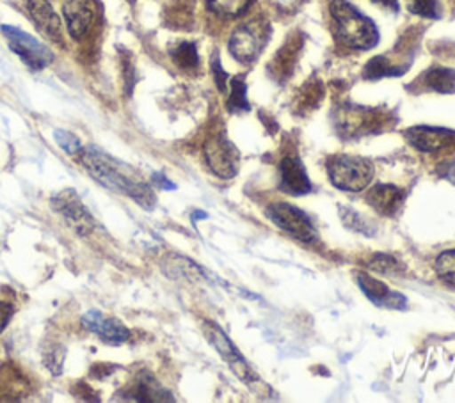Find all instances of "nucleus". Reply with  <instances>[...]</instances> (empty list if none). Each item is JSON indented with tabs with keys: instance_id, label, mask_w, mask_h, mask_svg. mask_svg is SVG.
Returning <instances> with one entry per match:
<instances>
[{
	"instance_id": "8",
	"label": "nucleus",
	"mask_w": 455,
	"mask_h": 403,
	"mask_svg": "<svg viewBox=\"0 0 455 403\" xmlns=\"http://www.w3.org/2000/svg\"><path fill=\"white\" fill-rule=\"evenodd\" d=\"M204 336L206 339L212 343V346L219 352V355L228 362V366L231 367V371L245 383L252 382V371L249 367V364L245 362V359L238 353V350L233 346V343L229 341V337L212 321H204Z\"/></svg>"
},
{
	"instance_id": "14",
	"label": "nucleus",
	"mask_w": 455,
	"mask_h": 403,
	"mask_svg": "<svg viewBox=\"0 0 455 403\" xmlns=\"http://www.w3.org/2000/svg\"><path fill=\"white\" fill-rule=\"evenodd\" d=\"M62 12L71 37L82 39L94 20V9L91 5V0H66L62 5Z\"/></svg>"
},
{
	"instance_id": "4",
	"label": "nucleus",
	"mask_w": 455,
	"mask_h": 403,
	"mask_svg": "<svg viewBox=\"0 0 455 403\" xmlns=\"http://www.w3.org/2000/svg\"><path fill=\"white\" fill-rule=\"evenodd\" d=\"M2 32L9 43V48L34 71L46 67L53 60V51L37 41L34 36L9 25H2Z\"/></svg>"
},
{
	"instance_id": "11",
	"label": "nucleus",
	"mask_w": 455,
	"mask_h": 403,
	"mask_svg": "<svg viewBox=\"0 0 455 403\" xmlns=\"http://www.w3.org/2000/svg\"><path fill=\"white\" fill-rule=\"evenodd\" d=\"M403 137L414 149L423 153H435L455 142V131L435 126H412L403 131Z\"/></svg>"
},
{
	"instance_id": "26",
	"label": "nucleus",
	"mask_w": 455,
	"mask_h": 403,
	"mask_svg": "<svg viewBox=\"0 0 455 403\" xmlns=\"http://www.w3.org/2000/svg\"><path fill=\"white\" fill-rule=\"evenodd\" d=\"M411 11L423 18H437V0H411Z\"/></svg>"
},
{
	"instance_id": "2",
	"label": "nucleus",
	"mask_w": 455,
	"mask_h": 403,
	"mask_svg": "<svg viewBox=\"0 0 455 403\" xmlns=\"http://www.w3.org/2000/svg\"><path fill=\"white\" fill-rule=\"evenodd\" d=\"M331 14L336 23V36L355 50H368L377 44L379 32L375 23L361 14L352 4L345 0H334L331 4Z\"/></svg>"
},
{
	"instance_id": "12",
	"label": "nucleus",
	"mask_w": 455,
	"mask_h": 403,
	"mask_svg": "<svg viewBox=\"0 0 455 403\" xmlns=\"http://www.w3.org/2000/svg\"><path fill=\"white\" fill-rule=\"evenodd\" d=\"M27 11L37 30L53 43H62L60 20L48 0H27Z\"/></svg>"
},
{
	"instance_id": "10",
	"label": "nucleus",
	"mask_w": 455,
	"mask_h": 403,
	"mask_svg": "<svg viewBox=\"0 0 455 403\" xmlns=\"http://www.w3.org/2000/svg\"><path fill=\"white\" fill-rule=\"evenodd\" d=\"M82 325L108 344H123L130 339V330L117 318L107 316L98 309L87 311L82 316Z\"/></svg>"
},
{
	"instance_id": "20",
	"label": "nucleus",
	"mask_w": 455,
	"mask_h": 403,
	"mask_svg": "<svg viewBox=\"0 0 455 403\" xmlns=\"http://www.w3.org/2000/svg\"><path fill=\"white\" fill-rule=\"evenodd\" d=\"M403 73V67H395L386 57H373L366 66H364V78L375 80L382 76H396Z\"/></svg>"
},
{
	"instance_id": "25",
	"label": "nucleus",
	"mask_w": 455,
	"mask_h": 403,
	"mask_svg": "<svg viewBox=\"0 0 455 403\" xmlns=\"http://www.w3.org/2000/svg\"><path fill=\"white\" fill-rule=\"evenodd\" d=\"M370 268L377 270L380 273H393L396 270H400V265L396 263L395 257L387 256V254H377L371 261H370Z\"/></svg>"
},
{
	"instance_id": "17",
	"label": "nucleus",
	"mask_w": 455,
	"mask_h": 403,
	"mask_svg": "<svg viewBox=\"0 0 455 403\" xmlns=\"http://www.w3.org/2000/svg\"><path fill=\"white\" fill-rule=\"evenodd\" d=\"M357 284L364 291V295L379 305L391 307V309H403L405 307V298L400 293L389 291V288L384 282L370 277L368 273H359L357 275Z\"/></svg>"
},
{
	"instance_id": "30",
	"label": "nucleus",
	"mask_w": 455,
	"mask_h": 403,
	"mask_svg": "<svg viewBox=\"0 0 455 403\" xmlns=\"http://www.w3.org/2000/svg\"><path fill=\"white\" fill-rule=\"evenodd\" d=\"M437 174H439L441 178H446V179H450V181L455 183V163L441 165V169L437 170Z\"/></svg>"
},
{
	"instance_id": "19",
	"label": "nucleus",
	"mask_w": 455,
	"mask_h": 403,
	"mask_svg": "<svg viewBox=\"0 0 455 403\" xmlns=\"http://www.w3.org/2000/svg\"><path fill=\"white\" fill-rule=\"evenodd\" d=\"M208 9L222 18H235L247 11L251 0H206Z\"/></svg>"
},
{
	"instance_id": "23",
	"label": "nucleus",
	"mask_w": 455,
	"mask_h": 403,
	"mask_svg": "<svg viewBox=\"0 0 455 403\" xmlns=\"http://www.w3.org/2000/svg\"><path fill=\"white\" fill-rule=\"evenodd\" d=\"M435 273L448 281V282H453L455 284V250H444L437 256L435 259Z\"/></svg>"
},
{
	"instance_id": "27",
	"label": "nucleus",
	"mask_w": 455,
	"mask_h": 403,
	"mask_svg": "<svg viewBox=\"0 0 455 403\" xmlns=\"http://www.w3.org/2000/svg\"><path fill=\"white\" fill-rule=\"evenodd\" d=\"M212 67H213V73H215V80H217V85H219V89L222 91V89L226 87V78H228V75L224 73V69H222V66H220V62H219V59H217V57L213 59V62H212Z\"/></svg>"
},
{
	"instance_id": "9",
	"label": "nucleus",
	"mask_w": 455,
	"mask_h": 403,
	"mask_svg": "<svg viewBox=\"0 0 455 403\" xmlns=\"http://www.w3.org/2000/svg\"><path fill=\"white\" fill-rule=\"evenodd\" d=\"M263 46H265V34H263V27L258 23L240 25L233 30L229 37L231 55L243 64L252 62L259 55Z\"/></svg>"
},
{
	"instance_id": "15",
	"label": "nucleus",
	"mask_w": 455,
	"mask_h": 403,
	"mask_svg": "<svg viewBox=\"0 0 455 403\" xmlns=\"http://www.w3.org/2000/svg\"><path fill=\"white\" fill-rule=\"evenodd\" d=\"M281 172V188L291 195H306L311 192L309 178L295 156H284L279 163Z\"/></svg>"
},
{
	"instance_id": "16",
	"label": "nucleus",
	"mask_w": 455,
	"mask_h": 403,
	"mask_svg": "<svg viewBox=\"0 0 455 403\" xmlns=\"http://www.w3.org/2000/svg\"><path fill=\"white\" fill-rule=\"evenodd\" d=\"M405 194L395 185L379 183L366 194V202L382 215H395L403 206Z\"/></svg>"
},
{
	"instance_id": "31",
	"label": "nucleus",
	"mask_w": 455,
	"mask_h": 403,
	"mask_svg": "<svg viewBox=\"0 0 455 403\" xmlns=\"http://www.w3.org/2000/svg\"><path fill=\"white\" fill-rule=\"evenodd\" d=\"M377 4H380V5H386V7H389V9H398V0H375Z\"/></svg>"
},
{
	"instance_id": "18",
	"label": "nucleus",
	"mask_w": 455,
	"mask_h": 403,
	"mask_svg": "<svg viewBox=\"0 0 455 403\" xmlns=\"http://www.w3.org/2000/svg\"><path fill=\"white\" fill-rule=\"evenodd\" d=\"M423 83L441 94L455 92V69L450 67H430L423 75Z\"/></svg>"
},
{
	"instance_id": "5",
	"label": "nucleus",
	"mask_w": 455,
	"mask_h": 403,
	"mask_svg": "<svg viewBox=\"0 0 455 403\" xmlns=\"http://www.w3.org/2000/svg\"><path fill=\"white\" fill-rule=\"evenodd\" d=\"M50 206L55 213L62 215V218L80 234L87 236L94 229V218L89 213L87 206L82 202L80 195L73 188H64L52 195Z\"/></svg>"
},
{
	"instance_id": "3",
	"label": "nucleus",
	"mask_w": 455,
	"mask_h": 403,
	"mask_svg": "<svg viewBox=\"0 0 455 403\" xmlns=\"http://www.w3.org/2000/svg\"><path fill=\"white\" fill-rule=\"evenodd\" d=\"M327 174L331 183L347 192H359L366 188L373 178V165L361 156L336 154L327 162Z\"/></svg>"
},
{
	"instance_id": "1",
	"label": "nucleus",
	"mask_w": 455,
	"mask_h": 403,
	"mask_svg": "<svg viewBox=\"0 0 455 403\" xmlns=\"http://www.w3.org/2000/svg\"><path fill=\"white\" fill-rule=\"evenodd\" d=\"M80 153L82 165L91 174V178L96 179V183L116 194L133 199L148 211L155 208L156 197L151 186L139 176V172L132 165L110 156L108 153L94 146L80 149Z\"/></svg>"
},
{
	"instance_id": "7",
	"label": "nucleus",
	"mask_w": 455,
	"mask_h": 403,
	"mask_svg": "<svg viewBox=\"0 0 455 403\" xmlns=\"http://www.w3.org/2000/svg\"><path fill=\"white\" fill-rule=\"evenodd\" d=\"M204 158L210 170L222 179H229L238 172L236 147L222 135L212 137L204 144Z\"/></svg>"
},
{
	"instance_id": "29",
	"label": "nucleus",
	"mask_w": 455,
	"mask_h": 403,
	"mask_svg": "<svg viewBox=\"0 0 455 403\" xmlns=\"http://www.w3.org/2000/svg\"><path fill=\"white\" fill-rule=\"evenodd\" d=\"M153 181H155V185H158L160 188H164V190H174L176 188V185L174 183H171L164 174H160V172H155L153 174Z\"/></svg>"
},
{
	"instance_id": "13",
	"label": "nucleus",
	"mask_w": 455,
	"mask_h": 403,
	"mask_svg": "<svg viewBox=\"0 0 455 403\" xmlns=\"http://www.w3.org/2000/svg\"><path fill=\"white\" fill-rule=\"evenodd\" d=\"M124 399L155 403V401H172V396L167 389H164L155 376L149 373H140L133 378V382L124 391Z\"/></svg>"
},
{
	"instance_id": "21",
	"label": "nucleus",
	"mask_w": 455,
	"mask_h": 403,
	"mask_svg": "<svg viewBox=\"0 0 455 403\" xmlns=\"http://www.w3.org/2000/svg\"><path fill=\"white\" fill-rule=\"evenodd\" d=\"M245 92H247V85L243 82L242 76H236L231 80V94H229V99H228V107L231 112H245L249 110V101L245 98Z\"/></svg>"
},
{
	"instance_id": "22",
	"label": "nucleus",
	"mask_w": 455,
	"mask_h": 403,
	"mask_svg": "<svg viewBox=\"0 0 455 403\" xmlns=\"http://www.w3.org/2000/svg\"><path fill=\"white\" fill-rule=\"evenodd\" d=\"M172 59L174 62L183 67V69H194L199 64V57H197V50L196 44L192 43H180L174 50H172Z\"/></svg>"
},
{
	"instance_id": "24",
	"label": "nucleus",
	"mask_w": 455,
	"mask_h": 403,
	"mask_svg": "<svg viewBox=\"0 0 455 403\" xmlns=\"http://www.w3.org/2000/svg\"><path fill=\"white\" fill-rule=\"evenodd\" d=\"M53 137H55V142H57L68 154H76V153H80L82 144H80V140L76 138V135H73L71 131L55 130V131H53Z\"/></svg>"
},
{
	"instance_id": "28",
	"label": "nucleus",
	"mask_w": 455,
	"mask_h": 403,
	"mask_svg": "<svg viewBox=\"0 0 455 403\" xmlns=\"http://www.w3.org/2000/svg\"><path fill=\"white\" fill-rule=\"evenodd\" d=\"M11 316H12V307L9 304H5V302H0V334L4 332V328L9 323Z\"/></svg>"
},
{
	"instance_id": "6",
	"label": "nucleus",
	"mask_w": 455,
	"mask_h": 403,
	"mask_svg": "<svg viewBox=\"0 0 455 403\" xmlns=\"http://www.w3.org/2000/svg\"><path fill=\"white\" fill-rule=\"evenodd\" d=\"M267 217L283 231L291 234L300 241H311L316 236V231L309 217L299 208L288 202H274L267 208Z\"/></svg>"
}]
</instances>
